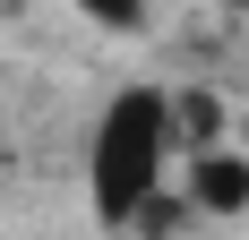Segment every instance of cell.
Wrapping results in <instances>:
<instances>
[{"label":"cell","instance_id":"cell-1","mask_svg":"<svg viewBox=\"0 0 249 240\" xmlns=\"http://www.w3.org/2000/svg\"><path fill=\"white\" fill-rule=\"evenodd\" d=\"M180 95L163 86H121V95L95 112L86 129V206H95L103 232H138L163 180L180 171Z\"/></svg>","mask_w":249,"mask_h":240},{"label":"cell","instance_id":"cell-2","mask_svg":"<svg viewBox=\"0 0 249 240\" xmlns=\"http://www.w3.org/2000/svg\"><path fill=\"white\" fill-rule=\"evenodd\" d=\"M180 197H189V215H249V154H232V146H189L180 154Z\"/></svg>","mask_w":249,"mask_h":240},{"label":"cell","instance_id":"cell-3","mask_svg":"<svg viewBox=\"0 0 249 240\" xmlns=\"http://www.w3.org/2000/svg\"><path fill=\"white\" fill-rule=\"evenodd\" d=\"M77 17H95V26H112V34H129V26H146V0H69Z\"/></svg>","mask_w":249,"mask_h":240},{"label":"cell","instance_id":"cell-4","mask_svg":"<svg viewBox=\"0 0 249 240\" xmlns=\"http://www.w3.org/2000/svg\"><path fill=\"white\" fill-rule=\"evenodd\" d=\"M224 9H241V17H249V0H224Z\"/></svg>","mask_w":249,"mask_h":240}]
</instances>
